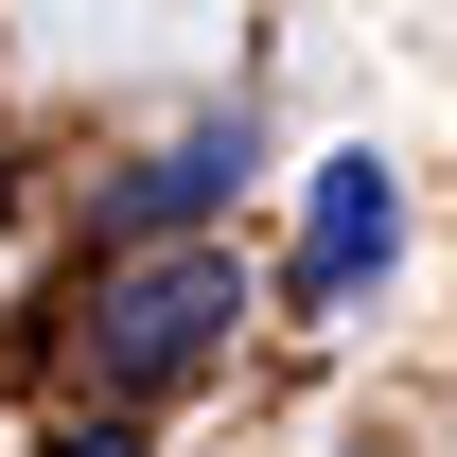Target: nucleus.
I'll return each mask as SVG.
<instances>
[{"label": "nucleus", "mask_w": 457, "mask_h": 457, "mask_svg": "<svg viewBox=\"0 0 457 457\" xmlns=\"http://www.w3.org/2000/svg\"><path fill=\"white\" fill-rule=\"evenodd\" d=\"M228 317H246V282H228V246H123L106 282H88V317H71V370L106 404H159L194 387L228 352Z\"/></svg>", "instance_id": "1"}, {"label": "nucleus", "mask_w": 457, "mask_h": 457, "mask_svg": "<svg viewBox=\"0 0 457 457\" xmlns=\"http://www.w3.org/2000/svg\"><path fill=\"white\" fill-rule=\"evenodd\" d=\"M387 246H404V176L352 141V159H317V194H299V299L335 317L352 282H387Z\"/></svg>", "instance_id": "2"}, {"label": "nucleus", "mask_w": 457, "mask_h": 457, "mask_svg": "<svg viewBox=\"0 0 457 457\" xmlns=\"http://www.w3.org/2000/svg\"><path fill=\"white\" fill-rule=\"evenodd\" d=\"M228 194H246V123H194V141H159L141 176H106V228L123 246H194Z\"/></svg>", "instance_id": "3"}, {"label": "nucleus", "mask_w": 457, "mask_h": 457, "mask_svg": "<svg viewBox=\"0 0 457 457\" xmlns=\"http://www.w3.org/2000/svg\"><path fill=\"white\" fill-rule=\"evenodd\" d=\"M54 457H141V440H123V422H71V440H54Z\"/></svg>", "instance_id": "4"}]
</instances>
